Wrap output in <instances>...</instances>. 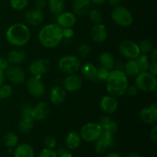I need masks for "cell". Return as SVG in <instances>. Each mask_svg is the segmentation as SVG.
<instances>
[{
	"mask_svg": "<svg viewBox=\"0 0 157 157\" xmlns=\"http://www.w3.org/2000/svg\"><path fill=\"white\" fill-rule=\"evenodd\" d=\"M64 38L63 29L58 24H49L44 26L38 33V40L44 47L52 48L61 42Z\"/></svg>",
	"mask_w": 157,
	"mask_h": 157,
	"instance_id": "obj_1",
	"label": "cell"
},
{
	"mask_svg": "<svg viewBox=\"0 0 157 157\" xmlns=\"http://www.w3.org/2000/svg\"><path fill=\"white\" fill-rule=\"evenodd\" d=\"M107 90L113 97H121L126 93L129 86L128 78L125 72L115 70L110 72L107 79Z\"/></svg>",
	"mask_w": 157,
	"mask_h": 157,
	"instance_id": "obj_2",
	"label": "cell"
},
{
	"mask_svg": "<svg viewBox=\"0 0 157 157\" xmlns=\"http://www.w3.org/2000/svg\"><path fill=\"white\" fill-rule=\"evenodd\" d=\"M31 32L27 25L22 23L12 25L6 32L7 41L15 47H22L29 41Z\"/></svg>",
	"mask_w": 157,
	"mask_h": 157,
	"instance_id": "obj_3",
	"label": "cell"
},
{
	"mask_svg": "<svg viewBox=\"0 0 157 157\" xmlns=\"http://www.w3.org/2000/svg\"><path fill=\"white\" fill-rule=\"evenodd\" d=\"M113 21L118 25L127 27L133 23V15L131 12L124 6H117L113 9L111 13Z\"/></svg>",
	"mask_w": 157,
	"mask_h": 157,
	"instance_id": "obj_4",
	"label": "cell"
},
{
	"mask_svg": "<svg viewBox=\"0 0 157 157\" xmlns=\"http://www.w3.org/2000/svg\"><path fill=\"white\" fill-rule=\"evenodd\" d=\"M136 86L138 89L145 92H150L156 89V78L150 72H140L136 76Z\"/></svg>",
	"mask_w": 157,
	"mask_h": 157,
	"instance_id": "obj_5",
	"label": "cell"
},
{
	"mask_svg": "<svg viewBox=\"0 0 157 157\" xmlns=\"http://www.w3.org/2000/svg\"><path fill=\"white\" fill-rule=\"evenodd\" d=\"M81 67V63L78 57L74 55H67L59 60L58 67L64 74L73 75L76 73Z\"/></svg>",
	"mask_w": 157,
	"mask_h": 157,
	"instance_id": "obj_6",
	"label": "cell"
},
{
	"mask_svg": "<svg viewBox=\"0 0 157 157\" xmlns=\"http://www.w3.org/2000/svg\"><path fill=\"white\" fill-rule=\"evenodd\" d=\"M102 134V130L99 124L88 123L82 127L81 130V137L87 142L96 141Z\"/></svg>",
	"mask_w": 157,
	"mask_h": 157,
	"instance_id": "obj_7",
	"label": "cell"
},
{
	"mask_svg": "<svg viewBox=\"0 0 157 157\" xmlns=\"http://www.w3.org/2000/svg\"><path fill=\"white\" fill-rule=\"evenodd\" d=\"M119 51L121 55L128 59H136L140 55L139 44L131 40H124L119 46Z\"/></svg>",
	"mask_w": 157,
	"mask_h": 157,
	"instance_id": "obj_8",
	"label": "cell"
},
{
	"mask_svg": "<svg viewBox=\"0 0 157 157\" xmlns=\"http://www.w3.org/2000/svg\"><path fill=\"white\" fill-rule=\"evenodd\" d=\"M27 89L32 97L40 98L44 96L45 87L40 77L33 76L28 81Z\"/></svg>",
	"mask_w": 157,
	"mask_h": 157,
	"instance_id": "obj_9",
	"label": "cell"
},
{
	"mask_svg": "<svg viewBox=\"0 0 157 157\" xmlns=\"http://www.w3.org/2000/svg\"><path fill=\"white\" fill-rule=\"evenodd\" d=\"M141 121L146 124L153 125L157 121V105L156 103L151 104L150 107L142 109L140 113Z\"/></svg>",
	"mask_w": 157,
	"mask_h": 157,
	"instance_id": "obj_10",
	"label": "cell"
},
{
	"mask_svg": "<svg viewBox=\"0 0 157 157\" xmlns=\"http://www.w3.org/2000/svg\"><path fill=\"white\" fill-rule=\"evenodd\" d=\"M114 138L113 135L107 133H102L95 143V150L98 153H103L108 148L113 145Z\"/></svg>",
	"mask_w": 157,
	"mask_h": 157,
	"instance_id": "obj_11",
	"label": "cell"
},
{
	"mask_svg": "<svg viewBox=\"0 0 157 157\" xmlns=\"http://www.w3.org/2000/svg\"><path fill=\"white\" fill-rule=\"evenodd\" d=\"M5 75L14 84H21L25 81V78L23 70L18 66H9L5 71Z\"/></svg>",
	"mask_w": 157,
	"mask_h": 157,
	"instance_id": "obj_12",
	"label": "cell"
},
{
	"mask_svg": "<svg viewBox=\"0 0 157 157\" xmlns=\"http://www.w3.org/2000/svg\"><path fill=\"white\" fill-rule=\"evenodd\" d=\"M50 67L48 61L46 59H37L34 61L29 66V71L33 76L41 78L44 74L47 72Z\"/></svg>",
	"mask_w": 157,
	"mask_h": 157,
	"instance_id": "obj_13",
	"label": "cell"
},
{
	"mask_svg": "<svg viewBox=\"0 0 157 157\" xmlns=\"http://www.w3.org/2000/svg\"><path fill=\"white\" fill-rule=\"evenodd\" d=\"M25 19L26 22L31 25L36 26L42 23L44 19V15L42 11L39 9H31L25 13Z\"/></svg>",
	"mask_w": 157,
	"mask_h": 157,
	"instance_id": "obj_14",
	"label": "cell"
},
{
	"mask_svg": "<svg viewBox=\"0 0 157 157\" xmlns=\"http://www.w3.org/2000/svg\"><path fill=\"white\" fill-rule=\"evenodd\" d=\"M76 23V16L74 13L70 12H61L58 15L57 24L62 29L71 28Z\"/></svg>",
	"mask_w": 157,
	"mask_h": 157,
	"instance_id": "obj_15",
	"label": "cell"
},
{
	"mask_svg": "<svg viewBox=\"0 0 157 157\" xmlns=\"http://www.w3.org/2000/svg\"><path fill=\"white\" fill-rule=\"evenodd\" d=\"M100 107L105 113H113L117 109L118 103L114 97L111 95H106L101 99Z\"/></svg>",
	"mask_w": 157,
	"mask_h": 157,
	"instance_id": "obj_16",
	"label": "cell"
},
{
	"mask_svg": "<svg viewBox=\"0 0 157 157\" xmlns=\"http://www.w3.org/2000/svg\"><path fill=\"white\" fill-rule=\"evenodd\" d=\"M90 35L96 43H103L107 38V31L103 24H96L92 28Z\"/></svg>",
	"mask_w": 157,
	"mask_h": 157,
	"instance_id": "obj_17",
	"label": "cell"
},
{
	"mask_svg": "<svg viewBox=\"0 0 157 157\" xmlns=\"http://www.w3.org/2000/svg\"><path fill=\"white\" fill-rule=\"evenodd\" d=\"M49 113V107L46 103L40 102L32 107V117L34 121H43L48 117Z\"/></svg>",
	"mask_w": 157,
	"mask_h": 157,
	"instance_id": "obj_18",
	"label": "cell"
},
{
	"mask_svg": "<svg viewBox=\"0 0 157 157\" xmlns=\"http://www.w3.org/2000/svg\"><path fill=\"white\" fill-rule=\"evenodd\" d=\"M65 90L69 92H75L78 90L82 85V79L76 75H70L65 78L64 81Z\"/></svg>",
	"mask_w": 157,
	"mask_h": 157,
	"instance_id": "obj_19",
	"label": "cell"
},
{
	"mask_svg": "<svg viewBox=\"0 0 157 157\" xmlns=\"http://www.w3.org/2000/svg\"><path fill=\"white\" fill-rule=\"evenodd\" d=\"M99 125L101 126L102 133H107L111 135H114L117 130V124L110 117H103L100 120Z\"/></svg>",
	"mask_w": 157,
	"mask_h": 157,
	"instance_id": "obj_20",
	"label": "cell"
},
{
	"mask_svg": "<svg viewBox=\"0 0 157 157\" xmlns=\"http://www.w3.org/2000/svg\"><path fill=\"white\" fill-rule=\"evenodd\" d=\"M65 90L59 86L52 87L50 90V101L55 105H58L63 103L65 100Z\"/></svg>",
	"mask_w": 157,
	"mask_h": 157,
	"instance_id": "obj_21",
	"label": "cell"
},
{
	"mask_svg": "<svg viewBox=\"0 0 157 157\" xmlns=\"http://www.w3.org/2000/svg\"><path fill=\"white\" fill-rule=\"evenodd\" d=\"M90 0H74L73 11L75 15L78 16L87 13L90 6Z\"/></svg>",
	"mask_w": 157,
	"mask_h": 157,
	"instance_id": "obj_22",
	"label": "cell"
},
{
	"mask_svg": "<svg viewBox=\"0 0 157 157\" xmlns=\"http://www.w3.org/2000/svg\"><path fill=\"white\" fill-rule=\"evenodd\" d=\"M81 142V135L75 131H71L67 134L65 137V144L67 148L75 150L79 147Z\"/></svg>",
	"mask_w": 157,
	"mask_h": 157,
	"instance_id": "obj_23",
	"label": "cell"
},
{
	"mask_svg": "<svg viewBox=\"0 0 157 157\" xmlns=\"http://www.w3.org/2000/svg\"><path fill=\"white\" fill-rule=\"evenodd\" d=\"M26 58L25 52L22 50H12L8 55L7 61L12 64H18L22 63Z\"/></svg>",
	"mask_w": 157,
	"mask_h": 157,
	"instance_id": "obj_24",
	"label": "cell"
},
{
	"mask_svg": "<svg viewBox=\"0 0 157 157\" xmlns=\"http://www.w3.org/2000/svg\"><path fill=\"white\" fill-rule=\"evenodd\" d=\"M35 151L32 146L23 144L18 146L15 151V157H34Z\"/></svg>",
	"mask_w": 157,
	"mask_h": 157,
	"instance_id": "obj_25",
	"label": "cell"
},
{
	"mask_svg": "<svg viewBox=\"0 0 157 157\" xmlns=\"http://www.w3.org/2000/svg\"><path fill=\"white\" fill-rule=\"evenodd\" d=\"M99 62L101 67L110 71L113 68L115 61L114 58L111 54L108 53V52H104L99 56Z\"/></svg>",
	"mask_w": 157,
	"mask_h": 157,
	"instance_id": "obj_26",
	"label": "cell"
},
{
	"mask_svg": "<svg viewBox=\"0 0 157 157\" xmlns=\"http://www.w3.org/2000/svg\"><path fill=\"white\" fill-rule=\"evenodd\" d=\"M125 74L127 77L130 78H134L136 77L140 71L139 66L136 63L135 59H130V61H127L125 64Z\"/></svg>",
	"mask_w": 157,
	"mask_h": 157,
	"instance_id": "obj_27",
	"label": "cell"
},
{
	"mask_svg": "<svg viewBox=\"0 0 157 157\" xmlns=\"http://www.w3.org/2000/svg\"><path fill=\"white\" fill-rule=\"evenodd\" d=\"M97 72L98 68L91 63H87L84 65H83L81 68V73L83 76L88 80H94L96 79Z\"/></svg>",
	"mask_w": 157,
	"mask_h": 157,
	"instance_id": "obj_28",
	"label": "cell"
},
{
	"mask_svg": "<svg viewBox=\"0 0 157 157\" xmlns=\"http://www.w3.org/2000/svg\"><path fill=\"white\" fill-rule=\"evenodd\" d=\"M49 10L54 15H59L65 8L64 0H48Z\"/></svg>",
	"mask_w": 157,
	"mask_h": 157,
	"instance_id": "obj_29",
	"label": "cell"
},
{
	"mask_svg": "<svg viewBox=\"0 0 157 157\" xmlns=\"http://www.w3.org/2000/svg\"><path fill=\"white\" fill-rule=\"evenodd\" d=\"M34 124H35V122H34V120L32 118L23 117L18 123V130L21 133H29L33 129Z\"/></svg>",
	"mask_w": 157,
	"mask_h": 157,
	"instance_id": "obj_30",
	"label": "cell"
},
{
	"mask_svg": "<svg viewBox=\"0 0 157 157\" xmlns=\"http://www.w3.org/2000/svg\"><path fill=\"white\" fill-rule=\"evenodd\" d=\"M4 142L6 147L9 148H13L18 145V137L15 133L12 132L7 133L4 136Z\"/></svg>",
	"mask_w": 157,
	"mask_h": 157,
	"instance_id": "obj_31",
	"label": "cell"
},
{
	"mask_svg": "<svg viewBox=\"0 0 157 157\" xmlns=\"http://www.w3.org/2000/svg\"><path fill=\"white\" fill-rule=\"evenodd\" d=\"M135 60H136V63H137L138 66H139L140 71L145 72L148 71L150 61H149V58L147 55H144V54L141 55H140Z\"/></svg>",
	"mask_w": 157,
	"mask_h": 157,
	"instance_id": "obj_32",
	"label": "cell"
},
{
	"mask_svg": "<svg viewBox=\"0 0 157 157\" xmlns=\"http://www.w3.org/2000/svg\"><path fill=\"white\" fill-rule=\"evenodd\" d=\"M139 48L140 53L144 54V55H147V54L151 52V51L153 50V44H152L150 40L144 39L140 43Z\"/></svg>",
	"mask_w": 157,
	"mask_h": 157,
	"instance_id": "obj_33",
	"label": "cell"
},
{
	"mask_svg": "<svg viewBox=\"0 0 157 157\" xmlns=\"http://www.w3.org/2000/svg\"><path fill=\"white\" fill-rule=\"evenodd\" d=\"M12 94V87L9 84H2L0 87V98L6 99Z\"/></svg>",
	"mask_w": 157,
	"mask_h": 157,
	"instance_id": "obj_34",
	"label": "cell"
},
{
	"mask_svg": "<svg viewBox=\"0 0 157 157\" xmlns=\"http://www.w3.org/2000/svg\"><path fill=\"white\" fill-rule=\"evenodd\" d=\"M89 17L93 22L99 24L102 21V14L98 9H91L89 12Z\"/></svg>",
	"mask_w": 157,
	"mask_h": 157,
	"instance_id": "obj_35",
	"label": "cell"
},
{
	"mask_svg": "<svg viewBox=\"0 0 157 157\" xmlns=\"http://www.w3.org/2000/svg\"><path fill=\"white\" fill-rule=\"evenodd\" d=\"M28 0H10V5L15 10H22L28 6Z\"/></svg>",
	"mask_w": 157,
	"mask_h": 157,
	"instance_id": "obj_36",
	"label": "cell"
},
{
	"mask_svg": "<svg viewBox=\"0 0 157 157\" xmlns=\"http://www.w3.org/2000/svg\"><path fill=\"white\" fill-rule=\"evenodd\" d=\"M90 52V47L87 44H82L78 50V54L81 58H86Z\"/></svg>",
	"mask_w": 157,
	"mask_h": 157,
	"instance_id": "obj_37",
	"label": "cell"
},
{
	"mask_svg": "<svg viewBox=\"0 0 157 157\" xmlns=\"http://www.w3.org/2000/svg\"><path fill=\"white\" fill-rule=\"evenodd\" d=\"M109 74H110V71L107 70V69L104 68V67H100L99 69H98V72H97V77L96 78L98 79L99 81H107V78L109 76Z\"/></svg>",
	"mask_w": 157,
	"mask_h": 157,
	"instance_id": "obj_38",
	"label": "cell"
},
{
	"mask_svg": "<svg viewBox=\"0 0 157 157\" xmlns=\"http://www.w3.org/2000/svg\"><path fill=\"white\" fill-rule=\"evenodd\" d=\"M44 144L48 149H51V150H52V149L55 148V147H56L57 142H56V140H55V138L54 137V136H47V137L44 139Z\"/></svg>",
	"mask_w": 157,
	"mask_h": 157,
	"instance_id": "obj_39",
	"label": "cell"
},
{
	"mask_svg": "<svg viewBox=\"0 0 157 157\" xmlns=\"http://www.w3.org/2000/svg\"><path fill=\"white\" fill-rule=\"evenodd\" d=\"M32 107H31L30 106L28 105V104H25L21 106V114H22L23 117H29V118H32Z\"/></svg>",
	"mask_w": 157,
	"mask_h": 157,
	"instance_id": "obj_40",
	"label": "cell"
},
{
	"mask_svg": "<svg viewBox=\"0 0 157 157\" xmlns=\"http://www.w3.org/2000/svg\"><path fill=\"white\" fill-rule=\"evenodd\" d=\"M38 157H58V153L51 149H44L41 151Z\"/></svg>",
	"mask_w": 157,
	"mask_h": 157,
	"instance_id": "obj_41",
	"label": "cell"
},
{
	"mask_svg": "<svg viewBox=\"0 0 157 157\" xmlns=\"http://www.w3.org/2000/svg\"><path fill=\"white\" fill-rule=\"evenodd\" d=\"M148 71L151 75L153 76H156L157 75V61H152L151 63H150L148 67Z\"/></svg>",
	"mask_w": 157,
	"mask_h": 157,
	"instance_id": "obj_42",
	"label": "cell"
},
{
	"mask_svg": "<svg viewBox=\"0 0 157 157\" xmlns=\"http://www.w3.org/2000/svg\"><path fill=\"white\" fill-rule=\"evenodd\" d=\"M75 35V32L71 28H67V29H63V36L66 38H71Z\"/></svg>",
	"mask_w": 157,
	"mask_h": 157,
	"instance_id": "obj_43",
	"label": "cell"
},
{
	"mask_svg": "<svg viewBox=\"0 0 157 157\" xmlns=\"http://www.w3.org/2000/svg\"><path fill=\"white\" fill-rule=\"evenodd\" d=\"M137 91H138V88L136 85L128 86L127 88V90H126V92H127L130 96H132V97L135 96V95L137 94Z\"/></svg>",
	"mask_w": 157,
	"mask_h": 157,
	"instance_id": "obj_44",
	"label": "cell"
},
{
	"mask_svg": "<svg viewBox=\"0 0 157 157\" xmlns=\"http://www.w3.org/2000/svg\"><path fill=\"white\" fill-rule=\"evenodd\" d=\"M35 5L37 9L42 10L47 5V0H35Z\"/></svg>",
	"mask_w": 157,
	"mask_h": 157,
	"instance_id": "obj_45",
	"label": "cell"
},
{
	"mask_svg": "<svg viewBox=\"0 0 157 157\" xmlns=\"http://www.w3.org/2000/svg\"><path fill=\"white\" fill-rule=\"evenodd\" d=\"M9 61L5 58H0V70L6 71L9 67Z\"/></svg>",
	"mask_w": 157,
	"mask_h": 157,
	"instance_id": "obj_46",
	"label": "cell"
},
{
	"mask_svg": "<svg viewBox=\"0 0 157 157\" xmlns=\"http://www.w3.org/2000/svg\"><path fill=\"white\" fill-rule=\"evenodd\" d=\"M150 137L153 140V142L156 144L157 142V126H154L150 132Z\"/></svg>",
	"mask_w": 157,
	"mask_h": 157,
	"instance_id": "obj_47",
	"label": "cell"
},
{
	"mask_svg": "<svg viewBox=\"0 0 157 157\" xmlns=\"http://www.w3.org/2000/svg\"><path fill=\"white\" fill-rule=\"evenodd\" d=\"M5 78H6V75H5L4 71L0 70V87L3 84L5 81Z\"/></svg>",
	"mask_w": 157,
	"mask_h": 157,
	"instance_id": "obj_48",
	"label": "cell"
},
{
	"mask_svg": "<svg viewBox=\"0 0 157 157\" xmlns=\"http://www.w3.org/2000/svg\"><path fill=\"white\" fill-rule=\"evenodd\" d=\"M151 58L153 61H157V49L154 48L151 51Z\"/></svg>",
	"mask_w": 157,
	"mask_h": 157,
	"instance_id": "obj_49",
	"label": "cell"
},
{
	"mask_svg": "<svg viewBox=\"0 0 157 157\" xmlns=\"http://www.w3.org/2000/svg\"><path fill=\"white\" fill-rule=\"evenodd\" d=\"M121 2V0H109V3L110 4V6H114V7H117V6H119Z\"/></svg>",
	"mask_w": 157,
	"mask_h": 157,
	"instance_id": "obj_50",
	"label": "cell"
},
{
	"mask_svg": "<svg viewBox=\"0 0 157 157\" xmlns=\"http://www.w3.org/2000/svg\"><path fill=\"white\" fill-rule=\"evenodd\" d=\"M90 1L96 5H101V4H103V3H104L106 0H90Z\"/></svg>",
	"mask_w": 157,
	"mask_h": 157,
	"instance_id": "obj_51",
	"label": "cell"
},
{
	"mask_svg": "<svg viewBox=\"0 0 157 157\" xmlns=\"http://www.w3.org/2000/svg\"><path fill=\"white\" fill-rule=\"evenodd\" d=\"M105 157H122L119 153H111L110 154H108L107 156H106Z\"/></svg>",
	"mask_w": 157,
	"mask_h": 157,
	"instance_id": "obj_52",
	"label": "cell"
},
{
	"mask_svg": "<svg viewBox=\"0 0 157 157\" xmlns=\"http://www.w3.org/2000/svg\"><path fill=\"white\" fill-rule=\"evenodd\" d=\"M127 157H141L137 153H130L127 155Z\"/></svg>",
	"mask_w": 157,
	"mask_h": 157,
	"instance_id": "obj_53",
	"label": "cell"
},
{
	"mask_svg": "<svg viewBox=\"0 0 157 157\" xmlns=\"http://www.w3.org/2000/svg\"><path fill=\"white\" fill-rule=\"evenodd\" d=\"M59 157H73V156H72L71 153L65 152V153H62L61 155H60Z\"/></svg>",
	"mask_w": 157,
	"mask_h": 157,
	"instance_id": "obj_54",
	"label": "cell"
},
{
	"mask_svg": "<svg viewBox=\"0 0 157 157\" xmlns=\"http://www.w3.org/2000/svg\"><path fill=\"white\" fill-rule=\"evenodd\" d=\"M0 103H1V98H0Z\"/></svg>",
	"mask_w": 157,
	"mask_h": 157,
	"instance_id": "obj_55",
	"label": "cell"
},
{
	"mask_svg": "<svg viewBox=\"0 0 157 157\" xmlns=\"http://www.w3.org/2000/svg\"><path fill=\"white\" fill-rule=\"evenodd\" d=\"M0 1H1V0H0Z\"/></svg>",
	"mask_w": 157,
	"mask_h": 157,
	"instance_id": "obj_56",
	"label": "cell"
}]
</instances>
